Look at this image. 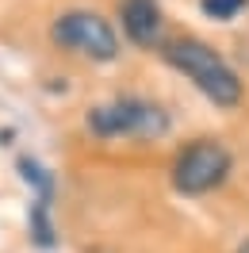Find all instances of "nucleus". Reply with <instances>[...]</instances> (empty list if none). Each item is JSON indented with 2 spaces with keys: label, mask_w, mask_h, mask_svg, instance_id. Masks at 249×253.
I'll use <instances>...</instances> for the list:
<instances>
[{
  "label": "nucleus",
  "mask_w": 249,
  "mask_h": 253,
  "mask_svg": "<svg viewBox=\"0 0 249 253\" xmlns=\"http://www.w3.org/2000/svg\"><path fill=\"white\" fill-rule=\"evenodd\" d=\"M165 58H169L172 69H180L207 100H215L218 108H234V104L242 100V81H238V73H234L207 42H200V39H176V42L165 46Z\"/></svg>",
  "instance_id": "nucleus-1"
},
{
  "label": "nucleus",
  "mask_w": 249,
  "mask_h": 253,
  "mask_svg": "<svg viewBox=\"0 0 249 253\" xmlns=\"http://www.w3.org/2000/svg\"><path fill=\"white\" fill-rule=\"evenodd\" d=\"M50 39L58 46L81 54V58H92V62H115L119 58V39L111 31V23L96 12H65L54 23Z\"/></svg>",
  "instance_id": "nucleus-2"
},
{
  "label": "nucleus",
  "mask_w": 249,
  "mask_h": 253,
  "mask_svg": "<svg viewBox=\"0 0 249 253\" xmlns=\"http://www.w3.org/2000/svg\"><path fill=\"white\" fill-rule=\"evenodd\" d=\"M88 126L100 138H115V134H134V138H157L169 130V115L146 100H115L104 108L88 111Z\"/></svg>",
  "instance_id": "nucleus-3"
},
{
  "label": "nucleus",
  "mask_w": 249,
  "mask_h": 253,
  "mask_svg": "<svg viewBox=\"0 0 249 253\" xmlns=\"http://www.w3.org/2000/svg\"><path fill=\"white\" fill-rule=\"evenodd\" d=\"M230 173V154H226V146L222 142H211V138H200V142H192L176 158L172 165V184L176 192H184V196H203V192L218 188L222 180Z\"/></svg>",
  "instance_id": "nucleus-4"
},
{
  "label": "nucleus",
  "mask_w": 249,
  "mask_h": 253,
  "mask_svg": "<svg viewBox=\"0 0 249 253\" xmlns=\"http://www.w3.org/2000/svg\"><path fill=\"white\" fill-rule=\"evenodd\" d=\"M119 16H123V31L130 42L154 46L161 39V8H157V0H123Z\"/></svg>",
  "instance_id": "nucleus-5"
},
{
  "label": "nucleus",
  "mask_w": 249,
  "mask_h": 253,
  "mask_svg": "<svg viewBox=\"0 0 249 253\" xmlns=\"http://www.w3.org/2000/svg\"><path fill=\"white\" fill-rule=\"evenodd\" d=\"M246 8V0H203V12L211 19H230Z\"/></svg>",
  "instance_id": "nucleus-6"
},
{
  "label": "nucleus",
  "mask_w": 249,
  "mask_h": 253,
  "mask_svg": "<svg viewBox=\"0 0 249 253\" xmlns=\"http://www.w3.org/2000/svg\"><path fill=\"white\" fill-rule=\"evenodd\" d=\"M238 253H249V242H246V246H242V250H238Z\"/></svg>",
  "instance_id": "nucleus-7"
}]
</instances>
